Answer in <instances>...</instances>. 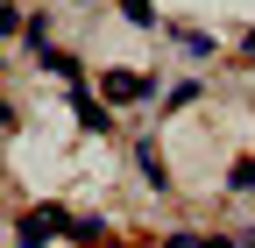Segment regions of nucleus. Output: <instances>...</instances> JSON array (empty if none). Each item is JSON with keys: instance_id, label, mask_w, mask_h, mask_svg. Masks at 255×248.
Wrapping results in <instances>:
<instances>
[{"instance_id": "1", "label": "nucleus", "mask_w": 255, "mask_h": 248, "mask_svg": "<svg viewBox=\"0 0 255 248\" xmlns=\"http://www.w3.org/2000/svg\"><path fill=\"white\" fill-rule=\"evenodd\" d=\"M64 227H71V213L43 206V213H28V220L14 227V241H21V248H50V234H64Z\"/></svg>"}, {"instance_id": "2", "label": "nucleus", "mask_w": 255, "mask_h": 248, "mask_svg": "<svg viewBox=\"0 0 255 248\" xmlns=\"http://www.w3.org/2000/svg\"><path fill=\"white\" fill-rule=\"evenodd\" d=\"M100 92H107L114 107H135V100H149V92H156V78H149V71H107Z\"/></svg>"}, {"instance_id": "3", "label": "nucleus", "mask_w": 255, "mask_h": 248, "mask_svg": "<svg viewBox=\"0 0 255 248\" xmlns=\"http://www.w3.org/2000/svg\"><path fill=\"white\" fill-rule=\"evenodd\" d=\"M177 50L184 57H213V36H206V28H177Z\"/></svg>"}, {"instance_id": "4", "label": "nucleus", "mask_w": 255, "mask_h": 248, "mask_svg": "<svg viewBox=\"0 0 255 248\" xmlns=\"http://www.w3.org/2000/svg\"><path fill=\"white\" fill-rule=\"evenodd\" d=\"M135 163H142L149 184H163V156H156V142H135Z\"/></svg>"}, {"instance_id": "5", "label": "nucleus", "mask_w": 255, "mask_h": 248, "mask_svg": "<svg viewBox=\"0 0 255 248\" xmlns=\"http://www.w3.org/2000/svg\"><path fill=\"white\" fill-rule=\"evenodd\" d=\"M191 100H199V78H177V85L163 92V107H191Z\"/></svg>"}, {"instance_id": "6", "label": "nucleus", "mask_w": 255, "mask_h": 248, "mask_svg": "<svg viewBox=\"0 0 255 248\" xmlns=\"http://www.w3.org/2000/svg\"><path fill=\"white\" fill-rule=\"evenodd\" d=\"M227 184H234V192H255V156H241V163L227 170Z\"/></svg>"}, {"instance_id": "7", "label": "nucleus", "mask_w": 255, "mask_h": 248, "mask_svg": "<svg viewBox=\"0 0 255 248\" xmlns=\"http://www.w3.org/2000/svg\"><path fill=\"white\" fill-rule=\"evenodd\" d=\"M121 14L135 21V28H149V21H156V7H149V0H121Z\"/></svg>"}, {"instance_id": "8", "label": "nucleus", "mask_w": 255, "mask_h": 248, "mask_svg": "<svg viewBox=\"0 0 255 248\" xmlns=\"http://www.w3.org/2000/svg\"><path fill=\"white\" fill-rule=\"evenodd\" d=\"M163 248H227V241H199V234H170Z\"/></svg>"}, {"instance_id": "9", "label": "nucleus", "mask_w": 255, "mask_h": 248, "mask_svg": "<svg viewBox=\"0 0 255 248\" xmlns=\"http://www.w3.org/2000/svg\"><path fill=\"white\" fill-rule=\"evenodd\" d=\"M248 57H255V28H248Z\"/></svg>"}, {"instance_id": "10", "label": "nucleus", "mask_w": 255, "mask_h": 248, "mask_svg": "<svg viewBox=\"0 0 255 248\" xmlns=\"http://www.w3.org/2000/svg\"><path fill=\"white\" fill-rule=\"evenodd\" d=\"M241 248H255V234H248V241H241Z\"/></svg>"}]
</instances>
